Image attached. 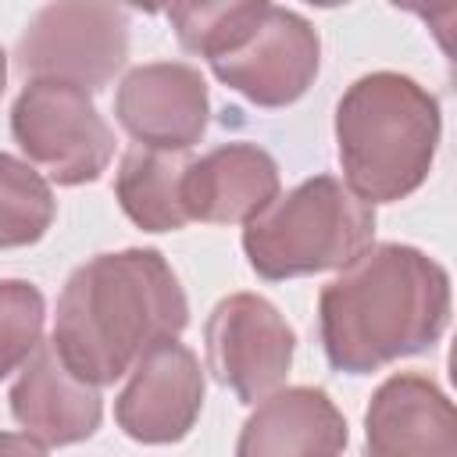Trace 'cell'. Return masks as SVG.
<instances>
[{
	"mask_svg": "<svg viewBox=\"0 0 457 457\" xmlns=\"http://www.w3.org/2000/svg\"><path fill=\"white\" fill-rule=\"evenodd\" d=\"M346 418L318 386L268 393L243 421L236 457H339L346 450Z\"/></svg>",
	"mask_w": 457,
	"mask_h": 457,
	"instance_id": "14",
	"label": "cell"
},
{
	"mask_svg": "<svg viewBox=\"0 0 457 457\" xmlns=\"http://www.w3.org/2000/svg\"><path fill=\"white\" fill-rule=\"evenodd\" d=\"M189 154L132 146L114 175V196L132 225L143 232H175L189 225L182 204V182L189 168Z\"/></svg>",
	"mask_w": 457,
	"mask_h": 457,
	"instance_id": "15",
	"label": "cell"
},
{
	"mask_svg": "<svg viewBox=\"0 0 457 457\" xmlns=\"http://www.w3.org/2000/svg\"><path fill=\"white\" fill-rule=\"evenodd\" d=\"M318 64V29L303 14L268 4L250 43L228 57L211 61V71L221 86L236 89L257 107H289L311 89Z\"/></svg>",
	"mask_w": 457,
	"mask_h": 457,
	"instance_id": "8",
	"label": "cell"
},
{
	"mask_svg": "<svg viewBox=\"0 0 457 457\" xmlns=\"http://www.w3.org/2000/svg\"><path fill=\"white\" fill-rule=\"evenodd\" d=\"M375 239V211L357 200L343 179L314 175L275 196L243 228V253L250 268L268 278H300L318 271H343Z\"/></svg>",
	"mask_w": 457,
	"mask_h": 457,
	"instance_id": "4",
	"label": "cell"
},
{
	"mask_svg": "<svg viewBox=\"0 0 457 457\" xmlns=\"http://www.w3.org/2000/svg\"><path fill=\"white\" fill-rule=\"evenodd\" d=\"M278 196V164L257 143H221L193 157L182 182L189 221L236 225L261 214Z\"/></svg>",
	"mask_w": 457,
	"mask_h": 457,
	"instance_id": "13",
	"label": "cell"
},
{
	"mask_svg": "<svg viewBox=\"0 0 457 457\" xmlns=\"http://www.w3.org/2000/svg\"><path fill=\"white\" fill-rule=\"evenodd\" d=\"M11 136L57 186L100 179L114 157V132L93 96L71 82L32 79L11 107Z\"/></svg>",
	"mask_w": 457,
	"mask_h": 457,
	"instance_id": "5",
	"label": "cell"
},
{
	"mask_svg": "<svg viewBox=\"0 0 457 457\" xmlns=\"http://www.w3.org/2000/svg\"><path fill=\"white\" fill-rule=\"evenodd\" d=\"M46 303L43 293L25 278L0 282V378L18 371L43 346Z\"/></svg>",
	"mask_w": 457,
	"mask_h": 457,
	"instance_id": "18",
	"label": "cell"
},
{
	"mask_svg": "<svg viewBox=\"0 0 457 457\" xmlns=\"http://www.w3.org/2000/svg\"><path fill=\"white\" fill-rule=\"evenodd\" d=\"M4 86H7V54L0 50V93H4Z\"/></svg>",
	"mask_w": 457,
	"mask_h": 457,
	"instance_id": "20",
	"label": "cell"
},
{
	"mask_svg": "<svg viewBox=\"0 0 457 457\" xmlns=\"http://www.w3.org/2000/svg\"><path fill=\"white\" fill-rule=\"evenodd\" d=\"M450 325V275L407 243L368 246L318 296V336L343 375H371L439 343Z\"/></svg>",
	"mask_w": 457,
	"mask_h": 457,
	"instance_id": "2",
	"label": "cell"
},
{
	"mask_svg": "<svg viewBox=\"0 0 457 457\" xmlns=\"http://www.w3.org/2000/svg\"><path fill=\"white\" fill-rule=\"evenodd\" d=\"M204 343L214 378L228 386L239 403H261L286 382L296 332L271 300L257 293H232L211 311Z\"/></svg>",
	"mask_w": 457,
	"mask_h": 457,
	"instance_id": "7",
	"label": "cell"
},
{
	"mask_svg": "<svg viewBox=\"0 0 457 457\" xmlns=\"http://www.w3.org/2000/svg\"><path fill=\"white\" fill-rule=\"evenodd\" d=\"M189 325V300L157 250L96 253L79 264L61 296L50 346L61 364L89 382L111 386L161 339Z\"/></svg>",
	"mask_w": 457,
	"mask_h": 457,
	"instance_id": "1",
	"label": "cell"
},
{
	"mask_svg": "<svg viewBox=\"0 0 457 457\" xmlns=\"http://www.w3.org/2000/svg\"><path fill=\"white\" fill-rule=\"evenodd\" d=\"M439 132V100L421 82L400 71L361 75L336 104L343 186L368 207L411 196L432 171Z\"/></svg>",
	"mask_w": 457,
	"mask_h": 457,
	"instance_id": "3",
	"label": "cell"
},
{
	"mask_svg": "<svg viewBox=\"0 0 457 457\" xmlns=\"http://www.w3.org/2000/svg\"><path fill=\"white\" fill-rule=\"evenodd\" d=\"M11 414L43 446H71L100 428L104 400L100 389L75 378L50 343H43L11 386Z\"/></svg>",
	"mask_w": 457,
	"mask_h": 457,
	"instance_id": "12",
	"label": "cell"
},
{
	"mask_svg": "<svg viewBox=\"0 0 457 457\" xmlns=\"http://www.w3.org/2000/svg\"><path fill=\"white\" fill-rule=\"evenodd\" d=\"M264 0H236V4H171L168 21L182 43V50L211 61L236 54L250 43L264 18Z\"/></svg>",
	"mask_w": 457,
	"mask_h": 457,
	"instance_id": "16",
	"label": "cell"
},
{
	"mask_svg": "<svg viewBox=\"0 0 457 457\" xmlns=\"http://www.w3.org/2000/svg\"><path fill=\"white\" fill-rule=\"evenodd\" d=\"M368 457H457L450 396L421 371L389 375L364 411Z\"/></svg>",
	"mask_w": 457,
	"mask_h": 457,
	"instance_id": "11",
	"label": "cell"
},
{
	"mask_svg": "<svg viewBox=\"0 0 457 457\" xmlns=\"http://www.w3.org/2000/svg\"><path fill=\"white\" fill-rule=\"evenodd\" d=\"M207 82L182 61L139 64L114 93V118L139 146L150 150L186 154L207 132Z\"/></svg>",
	"mask_w": 457,
	"mask_h": 457,
	"instance_id": "10",
	"label": "cell"
},
{
	"mask_svg": "<svg viewBox=\"0 0 457 457\" xmlns=\"http://www.w3.org/2000/svg\"><path fill=\"white\" fill-rule=\"evenodd\" d=\"M0 457H46V450L25 432H0Z\"/></svg>",
	"mask_w": 457,
	"mask_h": 457,
	"instance_id": "19",
	"label": "cell"
},
{
	"mask_svg": "<svg viewBox=\"0 0 457 457\" xmlns=\"http://www.w3.org/2000/svg\"><path fill=\"white\" fill-rule=\"evenodd\" d=\"M57 200L50 182L11 154H0V250L32 246L54 225Z\"/></svg>",
	"mask_w": 457,
	"mask_h": 457,
	"instance_id": "17",
	"label": "cell"
},
{
	"mask_svg": "<svg viewBox=\"0 0 457 457\" xmlns=\"http://www.w3.org/2000/svg\"><path fill=\"white\" fill-rule=\"evenodd\" d=\"M129 57V11L114 4L57 0L32 14L14 61L32 79L104 89Z\"/></svg>",
	"mask_w": 457,
	"mask_h": 457,
	"instance_id": "6",
	"label": "cell"
},
{
	"mask_svg": "<svg viewBox=\"0 0 457 457\" xmlns=\"http://www.w3.org/2000/svg\"><path fill=\"white\" fill-rule=\"evenodd\" d=\"M204 407V371L196 353L179 339H161L129 371L114 400L118 428L146 446L179 443L193 432Z\"/></svg>",
	"mask_w": 457,
	"mask_h": 457,
	"instance_id": "9",
	"label": "cell"
}]
</instances>
